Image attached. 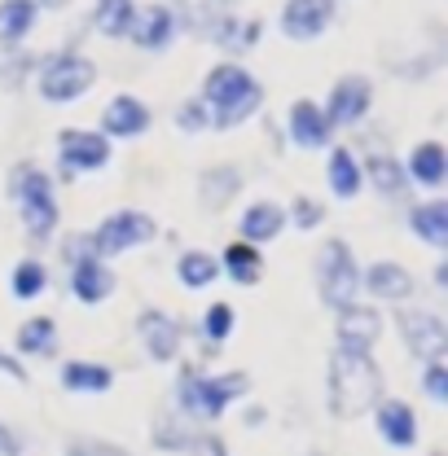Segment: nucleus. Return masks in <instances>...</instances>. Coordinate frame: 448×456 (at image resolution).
<instances>
[{
	"mask_svg": "<svg viewBox=\"0 0 448 456\" xmlns=\"http://www.w3.org/2000/svg\"><path fill=\"white\" fill-rule=\"evenodd\" d=\"M224 273H228L237 285H255L260 281V273H264V259H260V250H255V246L233 241V246L224 250Z\"/></svg>",
	"mask_w": 448,
	"mask_h": 456,
	"instance_id": "27",
	"label": "nucleus"
},
{
	"mask_svg": "<svg viewBox=\"0 0 448 456\" xmlns=\"http://www.w3.org/2000/svg\"><path fill=\"white\" fill-rule=\"evenodd\" d=\"M22 224H27V232H31V241H45L49 232L57 228V202L54 193L49 198H36V202H27L22 207Z\"/></svg>",
	"mask_w": 448,
	"mask_h": 456,
	"instance_id": "32",
	"label": "nucleus"
},
{
	"mask_svg": "<svg viewBox=\"0 0 448 456\" xmlns=\"http://www.w3.org/2000/svg\"><path fill=\"white\" fill-rule=\"evenodd\" d=\"M176 273H180V281L189 285V289H203V285H212L220 277V264L207 250H185L180 264H176Z\"/></svg>",
	"mask_w": 448,
	"mask_h": 456,
	"instance_id": "30",
	"label": "nucleus"
},
{
	"mask_svg": "<svg viewBox=\"0 0 448 456\" xmlns=\"http://www.w3.org/2000/svg\"><path fill=\"white\" fill-rule=\"evenodd\" d=\"M66 456H132V452H123V448H114V444H97V439H75V444L66 448Z\"/></svg>",
	"mask_w": 448,
	"mask_h": 456,
	"instance_id": "37",
	"label": "nucleus"
},
{
	"mask_svg": "<svg viewBox=\"0 0 448 456\" xmlns=\"http://www.w3.org/2000/svg\"><path fill=\"white\" fill-rule=\"evenodd\" d=\"M57 154H62V175H75V171H97L111 163V141L97 136V132H62L57 136Z\"/></svg>",
	"mask_w": 448,
	"mask_h": 456,
	"instance_id": "8",
	"label": "nucleus"
},
{
	"mask_svg": "<svg viewBox=\"0 0 448 456\" xmlns=\"http://www.w3.org/2000/svg\"><path fill=\"white\" fill-rule=\"evenodd\" d=\"M36 4H49V9H62L66 0H36Z\"/></svg>",
	"mask_w": 448,
	"mask_h": 456,
	"instance_id": "43",
	"label": "nucleus"
},
{
	"mask_svg": "<svg viewBox=\"0 0 448 456\" xmlns=\"http://www.w3.org/2000/svg\"><path fill=\"white\" fill-rule=\"evenodd\" d=\"M54 346H57V325L49 316H31L18 330V351L22 355H54Z\"/></svg>",
	"mask_w": 448,
	"mask_h": 456,
	"instance_id": "29",
	"label": "nucleus"
},
{
	"mask_svg": "<svg viewBox=\"0 0 448 456\" xmlns=\"http://www.w3.org/2000/svg\"><path fill=\"white\" fill-rule=\"evenodd\" d=\"M369 180H374V189L383 193V198H404V184H409V175H404V167L395 163V159H387V154H374L369 159Z\"/></svg>",
	"mask_w": 448,
	"mask_h": 456,
	"instance_id": "31",
	"label": "nucleus"
},
{
	"mask_svg": "<svg viewBox=\"0 0 448 456\" xmlns=\"http://www.w3.org/2000/svg\"><path fill=\"white\" fill-rule=\"evenodd\" d=\"M400 334L409 342V351L427 364H444V351H448V330L440 316L422 312V307H404L400 312Z\"/></svg>",
	"mask_w": 448,
	"mask_h": 456,
	"instance_id": "7",
	"label": "nucleus"
},
{
	"mask_svg": "<svg viewBox=\"0 0 448 456\" xmlns=\"http://www.w3.org/2000/svg\"><path fill=\"white\" fill-rule=\"evenodd\" d=\"M189 456H228L220 435H194V444H189Z\"/></svg>",
	"mask_w": 448,
	"mask_h": 456,
	"instance_id": "40",
	"label": "nucleus"
},
{
	"mask_svg": "<svg viewBox=\"0 0 448 456\" xmlns=\"http://www.w3.org/2000/svg\"><path fill=\"white\" fill-rule=\"evenodd\" d=\"M154 232L159 228H154V220L145 211H114L97 232H88V246H93L97 259H106V255H119V250H132V246L154 241Z\"/></svg>",
	"mask_w": 448,
	"mask_h": 456,
	"instance_id": "6",
	"label": "nucleus"
},
{
	"mask_svg": "<svg viewBox=\"0 0 448 456\" xmlns=\"http://www.w3.org/2000/svg\"><path fill=\"white\" fill-rule=\"evenodd\" d=\"M317 285H321L326 307H335V312H343V307L356 298L361 273H356V264H352L347 241H326V246H321V255H317Z\"/></svg>",
	"mask_w": 448,
	"mask_h": 456,
	"instance_id": "4",
	"label": "nucleus"
},
{
	"mask_svg": "<svg viewBox=\"0 0 448 456\" xmlns=\"http://www.w3.org/2000/svg\"><path fill=\"white\" fill-rule=\"evenodd\" d=\"M422 387H427V395L436 399V403H444V399H448V373H444V364H427V378H422Z\"/></svg>",
	"mask_w": 448,
	"mask_h": 456,
	"instance_id": "38",
	"label": "nucleus"
},
{
	"mask_svg": "<svg viewBox=\"0 0 448 456\" xmlns=\"http://www.w3.org/2000/svg\"><path fill=\"white\" fill-rule=\"evenodd\" d=\"M171 31H176V13L163 9V4H154V9H141L137 18H132V45H141V49H163L171 40Z\"/></svg>",
	"mask_w": 448,
	"mask_h": 456,
	"instance_id": "16",
	"label": "nucleus"
},
{
	"mask_svg": "<svg viewBox=\"0 0 448 456\" xmlns=\"http://www.w3.org/2000/svg\"><path fill=\"white\" fill-rule=\"evenodd\" d=\"M246 391V373H224V378H203L198 369H185L176 382V399L185 417H207L216 421L233 399Z\"/></svg>",
	"mask_w": 448,
	"mask_h": 456,
	"instance_id": "3",
	"label": "nucleus"
},
{
	"mask_svg": "<svg viewBox=\"0 0 448 456\" xmlns=\"http://www.w3.org/2000/svg\"><path fill=\"white\" fill-rule=\"evenodd\" d=\"M330 189L338 198H356V189H361V167H356V159L347 150L330 154Z\"/></svg>",
	"mask_w": 448,
	"mask_h": 456,
	"instance_id": "33",
	"label": "nucleus"
},
{
	"mask_svg": "<svg viewBox=\"0 0 448 456\" xmlns=\"http://www.w3.org/2000/svg\"><path fill=\"white\" fill-rule=\"evenodd\" d=\"M132 18H137V4L132 0H97V9H93V27L102 36H128L132 31Z\"/></svg>",
	"mask_w": 448,
	"mask_h": 456,
	"instance_id": "28",
	"label": "nucleus"
},
{
	"mask_svg": "<svg viewBox=\"0 0 448 456\" xmlns=\"http://www.w3.org/2000/svg\"><path fill=\"white\" fill-rule=\"evenodd\" d=\"M36 0H0V40L4 45H13V40H22L31 27H36Z\"/></svg>",
	"mask_w": 448,
	"mask_h": 456,
	"instance_id": "25",
	"label": "nucleus"
},
{
	"mask_svg": "<svg viewBox=\"0 0 448 456\" xmlns=\"http://www.w3.org/2000/svg\"><path fill=\"white\" fill-rule=\"evenodd\" d=\"M335 18V0H286L281 9V31L290 40H317Z\"/></svg>",
	"mask_w": 448,
	"mask_h": 456,
	"instance_id": "11",
	"label": "nucleus"
},
{
	"mask_svg": "<svg viewBox=\"0 0 448 456\" xmlns=\"http://www.w3.org/2000/svg\"><path fill=\"white\" fill-rule=\"evenodd\" d=\"M383 395V373L369 355L335 351L330 360V412L335 417H361Z\"/></svg>",
	"mask_w": 448,
	"mask_h": 456,
	"instance_id": "1",
	"label": "nucleus"
},
{
	"mask_svg": "<svg viewBox=\"0 0 448 456\" xmlns=\"http://www.w3.org/2000/svg\"><path fill=\"white\" fill-rule=\"evenodd\" d=\"M0 373H9L13 382H27V369H22L13 355H4V351H0Z\"/></svg>",
	"mask_w": 448,
	"mask_h": 456,
	"instance_id": "42",
	"label": "nucleus"
},
{
	"mask_svg": "<svg viewBox=\"0 0 448 456\" xmlns=\"http://www.w3.org/2000/svg\"><path fill=\"white\" fill-rule=\"evenodd\" d=\"M330 123H326V110L321 106H312V102H295L290 106V141L299 145V150H321V145H330Z\"/></svg>",
	"mask_w": 448,
	"mask_h": 456,
	"instance_id": "12",
	"label": "nucleus"
},
{
	"mask_svg": "<svg viewBox=\"0 0 448 456\" xmlns=\"http://www.w3.org/2000/svg\"><path fill=\"white\" fill-rule=\"evenodd\" d=\"M237 189H242V171L237 167H212L198 175V198H203L207 211H224Z\"/></svg>",
	"mask_w": 448,
	"mask_h": 456,
	"instance_id": "19",
	"label": "nucleus"
},
{
	"mask_svg": "<svg viewBox=\"0 0 448 456\" xmlns=\"http://www.w3.org/2000/svg\"><path fill=\"white\" fill-rule=\"evenodd\" d=\"M194 435H198V430L189 426L185 412H159V417H154V448H159V452H189Z\"/></svg>",
	"mask_w": 448,
	"mask_h": 456,
	"instance_id": "22",
	"label": "nucleus"
},
{
	"mask_svg": "<svg viewBox=\"0 0 448 456\" xmlns=\"http://www.w3.org/2000/svg\"><path fill=\"white\" fill-rule=\"evenodd\" d=\"M71 289L79 303H102V298H111L114 273L102 259H79V264H71Z\"/></svg>",
	"mask_w": 448,
	"mask_h": 456,
	"instance_id": "15",
	"label": "nucleus"
},
{
	"mask_svg": "<svg viewBox=\"0 0 448 456\" xmlns=\"http://www.w3.org/2000/svg\"><path fill=\"white\" fill-rule=\"evenodd\" d=\"M111 382H114V373L106 364H93V360L62 364V387L75 391V395H102V391H111Z\"/></svg>",
	"mask_w": 448,
	"mask_h": 456,
	"instance_id": "18",
	"label": "nucleus"
},
{
	"mask_svg": "<svg viewBox=\"0 0 448 456\" xmlns=\"http://www.w3.org/2000/svg\"><path fill=\"white\" fill-rule=\"evenodd\" d=\"M97 79V66L88 57H75V53H57L40 66V93L45 102H75L93 88Z\"/></svg>",
	"mask_w": 448,
	"mask_h": 456,
	"instance_id": "5",
	"label": "nucleus"
},
{
	"mask_svg": "<svg viewBox=\"0 0 448 456\" xmlns=\"http://www.w3.org/2000/svg\"><path fill=\"white\" fill-rule=\"evenodd\" d=\"M176 123H180V132H203V127L212 123V114H207V102H203V97L185 102V106H180V114H176Z\"/></svg>",
	"mask_w": 448,
	"mask_h": 456,
	"instance_id": "36",
	"label": "nucleus"
},
{
	"mask_svg": "<svg viewBox=\"0 0 448 456\" xmlns=\"http://www.w3.org/2000/svg\"><path fill=\"white\" fill-rule=\"evenodd\" d=\"M45 264H36V259H22L18 268H13V294L18 298H36L40 289H45Z\"/></svg>",
	"mask_w": 448,
	"mask_h": 456,
	"instance_id": "34",
	"label": "nucleus"
},
{
	"mask_svg": "<svg viewBox=\"0 0 448 456\" xmlns=\"http://www.w3.org/2000/svg\"><path fill=\"white\" fill-rule=\"evenodd\" d=\"M286 224V211H281L278 202H255V207H246V216H242V237H246V246L251 241H273Z\"/></svg>",
	"mask_w": 448,
	"mask_h": 456,
	"instance_id": "23",
	"label": "nucleus"
},
{
	"mask_svg": "<svg viewBox=\"0 0 448 456\" xmlns=\"http://www.w3.org/2000/svg\"><path fill=\"white\" fill-rule=\"evenodd\" d=\"M203 102L216 106V127H237L242 118H251V114L260 110L264 88H260L237 61H224V66H216V70L207 75Z\"/></svg>",
	"mask_w": 448,
	"mask_h": 456,
	"instance_id": "2",
	"label": "nucleus"
},
{
	"mask_svg": "<svg viewBox=\"0 0 448 456\" xmlns=\"http://www.w3.org/2000/svg\"><path fill=\"white\" fill-rule=\"evenodd\" d=\"M404 175H413L418 184H444L448 175V159H444V145H436V141H427V145H418L413 154H409V167Z\"/></svg>",
	"mask_w": 448,
	"mask_h": 456,
	"instance_id": "21",
	"label": "nucleus"
},
{
	"mask_svg": "<svg viewBox=\"0 0 448 456\" xmlns=\"http://www.w3.org/2000/svg\"><path fill=\"white\" fill-rule=\"evenodd\" d=\"M49 193H54V184H49V175L36 167V163H18V167L9 171V198L18 207H27L36 198H49Z\"/></svg>",
	"mask_w": 448,
	"mask_h": 456,
	"instance_id": "24",
	"label": "nucleus"
},
{
	"mask_svg": "<svg viewBox=\"0 0 448 456\" xmlns=\"http://www.w3.org/2000/svg\"><path fill=\"white\" fill-rule=\"evenodd\" d=\"M102 127H106V136H141L150 127V110L137 97H114L102 114Z\"/></svg>",
	"mask_w": 448,
	"mask_h": 456,
	"instance_id": "17",
	"label": "nucleus"
},
{
	"mask_svg": "<svg viewBox=\"0 0 448 456\" xmlns=\"http://www.w3.org/2000/svg\"><path fill=\"white\" fill-rule=\"evenodd\" d=\"M378 435L392 448H413L418 444V417H413V408L400 403V399H383L378 403Z\"/></svg>",
	"mask_w": 448,
	"mask_h": 456,
	"instance_id": "14",
	"label": "nucleus"
},
{
	"mask_svg": "<svg viewBox=\"0 0 448 456\" xmlns=\"http://www.w3.org/2000/svg\"><path fill=\"white\" fill-rule=\"evenodd\" d=\"M137 334L145 342V351L154 355V360H176V351H180V325L163 316V312H141V321H137Z\"/></svg>",
	"mask_w": 448,
	"mask_h": 456,
	"instance_id": "13",
	"label": "nucleus"
},
{
	"mask_svg": "<svg viewBox=\"0 0 448 456\" xmlns=\"http://www.w3.org/2000/svg\"><path fill=\"white\" fill-rule=\"evenodd\" d=\"M228 330H233V307H228V303H212L207 316H203V334L212 342H224Z\"/></svg>",
	"mask_w": 448,
	"mask_h": 456,
	"instance_id": "35",
	"label": "nucleus"
},
{
	"mask_svg": "<svg viewBox=\"0 0 448 456\" xmlns=\"http://www.w3.org/2000/svg\"><path fill=\"white\" fill-rule=\"evenodd\" d=\"M369 102H374L369 79H365V75H343V79L335 84V93H330L326 123H330V127H352V123H361V118H365Z\"/></svg>",
	"mask_w": 448,
	"mask_h": 456,
	"instance_id": "9",
	"label": "nucleus"
},
{
	"mask_svg": "<svg viewBox=\"0 0 448 456\" xmlns=\"http://www.w3.org/2000/svg\"><path fill=\"white\" fill-rule=\"evenodd\" d=\"M290 216H295V224H299V228H317V224H321V202L299 198V202L290 207Z\"/></svg>",
	"mask_w": 448,
	"mask_h": 456,
	"instance_id": "39",
	"label": "nucleus"
},
{
	"mask_svg": "<svg viewBox=\"0 0 448 456\" xmlns=\"http://www.w3.org/2000/svg\"><path fill=\"white\" fill-rule=\"evenodd\" d=\"M18 452H22V444H18V435H13V430H9V426L0 421V456H18Z\"/></svg>",
	"mask_w": 448,
	"mask_h": 456,
	"instance_id": "41",
	"label": "nucleus"
},
{
	"mask_svg": "<svg viewBox=\"0 0 448 456\" xmlns=\"http://www.w3.org/2000/svg\"><path fill=\"white\" fill-rule=\"evenodd\" d=\"M409 228L422 237V241H431V246H448V207L444 202H427V207H413V216H409Z\"/></svg>",
	"mask_w": 448,
	"mask_h": 456,
	"instance_id": "26",
	"label": "nucleus"
},
{
	"mask_svg": "<svg viewBox=\"0 0 448 456\" xmlns=\"http://www.w3.org/2000/svg\"><path fill=\"white\" fill-rule=\"evenodd\" d=\"M383 334V316L374 307H361V303H347L338 312V351H356V355H369V346Z\"/></svg>",
	"mask_w": 448,
	"mask_h": 456,
	"instance_id": "10",
	"label": "nucleus"
},
{
	"mask_svg": "<svg viewBox=\"0 0 448 456\" xmlns=\"http://www.w3.org/2000/svg\"><path fill=\"white\" fill-rule=\"evenodd\" d=\"M365 289L374 294V298H387V303H404L409 294H413V277L400 268V264H374L369 273H365Z\"/></svg>",
	"mask_w": 448,
	"mask_h": 456,
	"instance_id": "20",
	"label": "nucleus"
}]
</instances>
